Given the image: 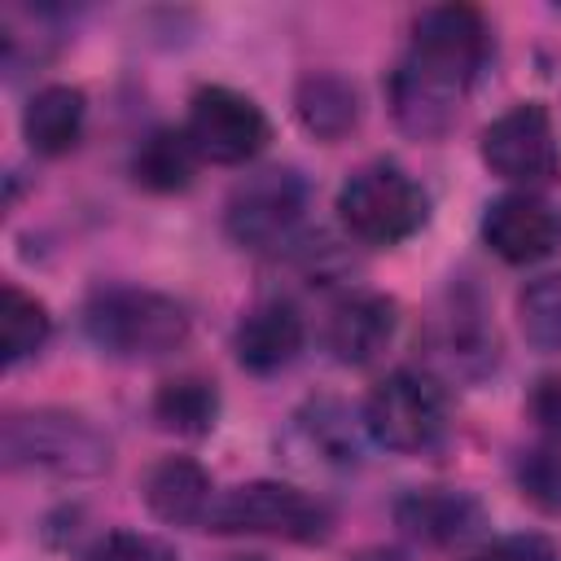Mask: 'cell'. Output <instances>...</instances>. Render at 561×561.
<instances>
[{
	"instance_id": "52a82bcc",
	"label": "cell",
	"mask_w": 561,
	"mask_h": 561,
	"mask_svg": "<svg viewBox=\"0 0 561 561\" xmlns=\"http://www.w3.org/2000/svg\"><path fill=\"white\" fill-rule=\"evenodd\" d=\"M307 210V180L294 167H263L245 175L224 210V228L241 250H276L294 237Z\"/></svg>"
},
{
	"instance_id": "d4e9b609",
	"label": "cell",
	"mask_w": 561,
	"mask_h": 561,
	"mask_svg": "<svg viewBox=\"0 0 561 561\" xmlns=\"http://www.w3.org/2000/svg\"><path fill=\"white\" fill-rule=\"evenodd\" d=\"M526 408H530L535 425H539L548 438L561 443V377H539L535 390H530V399H526Z\"/></svg>"
},
{
	"instance_id": "8992f818",
	"label": "cell",
	"mask_w": 561,
	"mask_h": 561,
	"mask_svg": "<svg viewBox=\"0 0 561 561\" xmlns=\"http://www.w3.org/2000/svg\"><path fill=\"white\" fill-rule=\"evenodd\" d=\"M364 430L386 451L421 456L447 434V399L425 373L399 368L381 386H373L364 403Z\"/></svg>"
},
{
	"instance_id": "d6986e66",
	"label": "cell",
	"mask_w": 561,
	"mask_h": 561,
	"mask_svg": "<svg viewBox=\"0 0 561 561\" xmlns=\"http://www.w3.org/2000/svg\"><path fill=\"white\" fill-rule=\"evenodd\" d=\"M48 337V307L35 294H22L18 285L0 289V351L4 364H18L35 355Z\"/></svg>"
},
{
	"instance_id": "30bf717a",
	"label": "cell",
	"mask_w": 561,
	"mask_h": 561,
	"mask_svg": "<svg viewBox=\"0 0 561 561\" xmlns=\"http://www.w3.org/2000/svg\"><path fill=\"white\" fill-rule=\"evenodd\" d=\"M482 237L504 263H539L561 245V215L535 193H508L486 206Z\"/></svg>"
},
{
	"instance_id": "9c48e42d",
	"label": "cell",
	"mask_w": 561,
	"mask_h": 561,
	"mask_svg": "<svg viewBox=\"0 0 561 561\" xmlns=\"http://www.w3.org/2000/svg\"><path fill=\"white\" fill-rule=\"evenodd\" d=\"M184 136L193 140L197 158L219 162V167H237L267 145V118L245 92L210 83V88L193 92Z\"/></svg>"
},
{
	"instance_id": "603a6c76",
	"label": "cell",
	"mask_w": 561,
	"mask_h": 561,
	"mask_svg": "<svg viewBox=\"0 0 561 561\" xmlns=\"http://www.w3.org/2000/svg\"><path fill=\"white\" fill-rule=\"evenodd\" d=\"M88 561H180L162 539L140 535V530H110L105 539H96V548L88 552Z\"/></svg>"
},
{
	"instance_id": "2e32d148",
	"label": "cell",
	"mask_w": 561,
	"mask_h": 561,
	"mask_svg": "<svg viewBox=\"0 0 561 561\" xmlns=\"http://www.w3.org/2000/svg\"><path fill=\"white\" fill-rule=\"evenodd\" d=\"M83 114H88V105H83V92L79 88L48 83V88H39L26 101V110H22V136H26V145L35 153L57 158V153L75 149V140L83 131Z\"/></svg>"
},
{
	"instance_id": "cb8c5ba5",
	"label": "cell",
	"mask_w": 561,
	"mask_h": 561,
	"mask_svg": "<svg viewBox=\"0 0 561 561\" xmlns=\"http://www.w3.org/2000/svg\"><path fill=\"white\" fill-rule=\"evenodd\" d=\"M465 561H561V548L548 535H504Z\"/></svg>"
},
{
	"instance_id": "277c9868",
	"label": "cell",
	"mask_w": 561,
	"mask_h": 561,
	"mask_svg": "<svg viewBox=\"0 0 561 561\" xmlns=\"http://www.w3.org/2000/svg\"><path fill=\"white\" fill-rule=\"evenodd\" d=\"M342 228L364 245H399L430 219L425 188L394 162L359 167L337 193Z\"/></svg>"
},
{
	"instance_id": "ffe728a7",
	"label": "cell",
	"mask_w": 561,
	"mask_h": 561,
	"mask_svg": "<svg viewBox=\"0 0 561 561\" xmlns=\"http://www.w3.org/2000/svg\"><path fill=\"white\" fill-rule=\"evenodd\" d=\"M351 421H355V416H351L337 399H316V403H307V412L298 416L307 443H311L329 465H355V456H359V434H355Z\"/></svg>"
},
{
	"instance_id": "7a4b0ae2",
	"label": "cell",
	"mask_w": 561,
	"mask_h": 561,
	"mask_svg": "<svg viewBox=\"0 0 561 561\" xmlns=\"http://www.w3.org/2000/svg\"><path fill=\"white\" fill-rule=\"evenodd\" d=\"M0 456L9 469H39L53 478H96L110 469V438L79 412L35 408L13 412L0 434Z\"/></svg>"
},
{
	"instance_id": "3957f363",
	"label": "cell",
	"mask_w": 561,
	"mask_h": 561,
	"mask_svg": "<svg viewBox=\"0 0 561 561\" xmlns=\"http://www.w3.org/2000/svg\"><path fill=\"white\" fill-rule=\"evenodd\" d=\"M92 346L114 359H158L184 346L188 316L175 298L153 289H105L83 307Z\"/></svg>"
},
{
	"instance_id": "4fadbf2b",
	"label": "cell",
	"mask_w": 561,
	"mask_h": 561,
	"mask_svg": "<svg viewBox=\"0 0 561 561\" xmlns=\"http://www.w3.org/2000/svg\"><path fill=\"white\" fill-rule=\"evenodd\" d=\"M232 351H237V364L259 373V377L263 373H280L302 351V316L289 302H259L237 324Z\"/></svg>"
},
{
	"instance_id": "9a60e30c",
	"label": "cell",
	"mask_w": 561,
	"mask_h": 561,
	"mask_svg": "<svg viewBox=\"0 0 561 561\" xmlns=\"http://www.w3.org/2000/svg\"><path fill=\"white\" fill-rule=\"evenodd\" d=\"M294 110H298V123L316 140L333 145L359 123V92L351 79H342L333 70H311L294 88Z\"/></svg>"
},
{
	"instance_id": "7c38bea8",
	"label": "cell",
	"mask_w": 561,
	"mask_h": 561,
	"mask_svg": "<svg viewBox=\"0 0 561 561\" xmlns=\"http://www.w3.org/2000/svg\"><path fill=\"white\" fill-rule=\"evenodd\" d=\"M399 311L386 294H351L333 307L324 342L337 364H373L394 337Z\"/></svg>"
},
{
	"instance_id": "7402d4cb",
	"label": "cell",
	"mask_w": 561,
	"mask_h": 561,
	"mask_svg": "<svg viewBox=\"0 0 561 561\" xmlns=\"http://www.w3.org/2000/svg\"><path fill=\"white\" fill-rule=\"evenodd\" d=\"M517 486L539 508L561 517V447H535L517 460Z\"/></svg>"
},
{
	"instance_id": "8fae6325",
	"label": "cell",
	"mask_w": 561,
	"mask_h": 561,
	"mask_svg": "<svg viewBox=\"0 0 561 561\" xmlns=\"http://www.w3.org/2000/svg\"><path fill=\"white\" fill-rule=\"evenodd\" d=\"M394 522L403 535L447 548V543H465L469 535H478L482 526V504L469 491H451V486H421L394 500Z\"/></svg>"
},
{
	"instance_id": "6da1fadb",
	"label": "cell",
	"mask_w": 561,
	"mask_h": 561,
	"mask_svg": "<svg viewBox=\"0 0 561 561\" xmlns=\"http://www.w3.org/2000/svg\"><path fill=\"white\" fill-rule=\"evenodd\" d=\"M491 57V31L469 4L416 13L403 61L390 75V110L416 140H434L456 123V110Z\"/></svg>"
},
{
	"instance_id": "e0dca14e",
	"label": "cell",
	"mask_w": 561,
	"mask_h": 561,
	"mask_svg": "<svg viewBox=\"0 0 561 561\" xmlns=\"http://www.w3.org/2000/svg\"><path fill=\"white\" fill-rule=\"evenodd\" d=\"M197 149L184 131L175 127H158L140 140L136 158H131V175L140 188L149 193H180L193 184V171H197Z\"/></svg>"
},
{
	"instance_id": "484cf974",
	"label": "cell",
	"mask_w": 561,
	"mask_h": 561,
	"mask_svg": "<svg viewBox=\"0 0 561 561\" xmlns=\"http://www.w3.org/2000/svg\"><path fill=\"white\" fill-rule=\"evenodd\" d=\"M351 561H408L399 548H364V552H355Z\"/></svg>"
},
{
	"instance_id": "5bb4252c",
	"label": "cell",
	"mask_w": 561,
	"mask_h": 561,
	"mask_svg": "<svg viewBox=\"0 0 561 561\" xmlns=\"http://www.w3.org/2000/svg\"><path fill=\"white\" fill-rule=\"evenodd\" d=\"M140 495H145V508L167 526L206 522V513L215 504L206 469L188 456H162L158 465H149V473L140 482Z\"/></svg>"
},
{
	"instance_id": "5b68a950",
	"label": "cell",
	"mask_w": 561,
	"mask_h": 561,
	"mask_svg": "<svg viewBox=\"0 0 561 561\" xmlns=\"http://www.w3.org/2000/svg\"><path fill=\"white\" fill-rule=\"evenodd\" d=\"M329 522H333L329 508L289 482H241V486L224 491L206 513V530L267 535V539H289V543L324 539Z\"/></svg>"
},
{
	"instance_id": "ba28073f",
	"label": "cell",
	"mask_w": 561,
	"mask_h": 561,
	"mask_svg": "<svg viewBox=\"0 0 561 561\" xmlns=\"http://www.w3.org/2000/svg\"><path fill=\"white\" fill-rule=\"evenodd\" d=\"M482 162L500 180L522 184V193L552 184L561 158H557V131H552L548 110L539 101H522L508 114H500L482 131Z\"/></svg>"
},
{
	"instance_id": "44dd1931",
	"label": "cell",
	"mask_w": 561,
	"mask_h": 561,
	"mask_svg": "<svg viewBox=\"0 0 561 561\" xmlns=\"http://www.w3.org/2000/svg\"><path fill=\"white\" fill-rule=\"evenodd\" d=\"M517 324L530 346L561 351V272L539 276L517 298Z\"/></svg>"
},
{
	"instance_id": "ac0fdd59",
	"label": "cell",
	"mask_w": 561,
	"mask_h": 561,
	"mask_svg": "<svg viewBox=\"0 0 561 561\" xmlns=\"http://www.w3.org/2000/svg\"><path fill=\"white\" fill-rule=\"evenodd\" d=\"M215 416H219V390L206 377H171L153 394V421L162 430L197 438L215 425Z\"/></svg>"
}]
</instances>
